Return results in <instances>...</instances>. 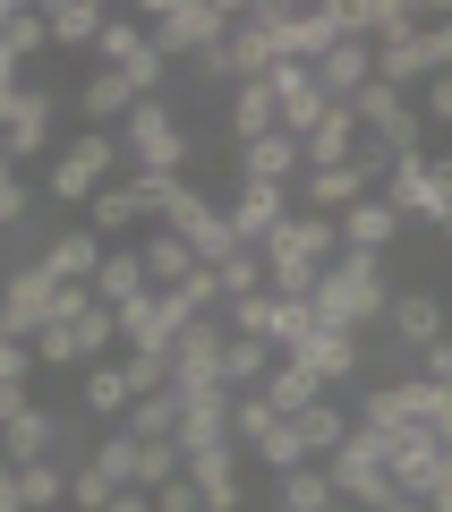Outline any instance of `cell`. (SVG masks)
Segmentation results:
<instances>
[{"instance_id": "obj_1", "label": "cell", "mask_w": 452, "mask_h": 512, "mask_svg": "<svg viewBox=\"0 0 452 512\" xmlns=\"http://www.w3.org/2000/svg\"><path fill=\"white\" fill-rule=\"evenodd\" d=\"M316 325H333V333H367V325H384V308H393V256H367V248H342L316 274Z\"/></svg>"}, {"instance_id": "obj_2", "label": "cell", "mask_w": 452, "mask_h": 512, "mask_svg": "<svg viewBox=\"0 0 452 512\" xmlns=\"http://www.w3.org/2000/svg\"><path fill=\"white\" fill-rule=\"evenodd\" d=\"M163 60H205L214 43H231V26L248 18V0H145L137 9Z\"/></svg>"}, {"instance_id": "obj_3", "label": "cell", "mask_w": 452, "mask_h": 512, "mask_svg": "<svg viewBox=\"0 0 452 512\" xmlns=\"http://www.w3.org/2000/svg\"><path fill=\"white\" fill-rule=\"evenodd\" d=\"M333 256H342V231L325 214H290L282 231L265 239V282L273 299H316V274H325Z\"/></svg>"}, {"instance_id": "obj_4", "label": "cell", "mask_w": 452, "mask_h": 512, "mask_svg": "<svg viewBox=\"0 0 452 512\" xmlns=\"http://www.w3.org/2000/svg\"><path fill=\"white\" fill-rule=\"evenodd\" d=\"M120 154H128V180H180L188 171V120H180V103H137L120 120Z\"/></svg>"}, {"instance_id": "obj_5", "label": "cell", "mask_w": 452, "mask_h": 512, "mask_svg": "<svg viewBox=\"0 0 452 512\" xmlns=\"http://www.w3.org/2000/svg\"><path fill=\"white\" fill-rule=\"evenodd\" d=\"M120 128H77L69 146H60V163H52V188H43V205H69V214H86L94 197H103L111 180H120Z\"/></svg>"}, {"instance_id": "obj_6", "label": "cell", "mask_w": 452, "mask_h": 512, "mask_svg": "<svg viewBox=\"0 0 452 512\" xmlns=\"http://www.w3.org/2000/svg\"><path fill=\"white\" fill-rule=\"evenodd\" d=\"M248 18H265L273 43H282V60H299V69H316L333 43H350L342 18H333V0H316V9H290V0H248Z\"/></svg>"}, {"instance_id": "obj_7", "label": "cell", "mask_w": 452, "mask_h": 512, "mask_svg": "<svg viewBox=\"0 0 452 512\" xmlns=\"http://www.w3.org/2000/svg\"><path fill=\"white\" fill-rule=\"evenodd\" d=\"M401 222H452V154H418V163H393V180L376 188Z\"/></svg>"}, {"instance_id": "obj_8", "label": "cell", "mask_w": 452, "mask_h": 512, "mask_svg": "<svg viewBox=\"0 0 452 512\" xmlns=\"http://www.w3.org/2000/svg\"><path fill=\"white\" fill-rule=\"evenodd\" d=\"M52 316H60V282L43 265H9L0 274V325L18 333L26 350H35V333H52Z\"/></svg>"}, {"instance_id": "obj_9", "label": "cell", "mask_w": 452, "mask_h": 512, "mask_svg": "<svg viewBox=\"0 0 452 512\" xmlns=\"http://www.w3.org/2000/svg\"><path fill=\"white\" fill-rule=\"evenodd\" d=\"M163 231H180L188 248H197V265H222V256L239 248V239H231V214H222V205L205 197L197 180H180V197H171V214H163Z\"/></svg>"}, {"instance_id": "obj_10", "label": "cell", "mask_w": 452, "mask_h": 512, "mask_svg": "<svg viewBox=\"0 0 452 512\" xmlns=\"http://www.w3.org/2000/svg\"><path fill=\"white\" fill-rule=\"evenodd\" d=\"M222 342H231L222 316H197V325L171 342V393H214L222 384Z\"/></svg>"}, {"instance_id": "obj_11", "label": "cell", "mask_w": 452, "mask_h": 512, "mask_svg": "<svg viewBox=\"0 0 452 512\" xmlns=\"http://www.w3.org/2000/svg\"><path fill=\"white\" fill-rule=\"evenodd\" d=\"M222 214H231V239H239V248L265 256V239L299 214V197H290V188H265V180H239V197L222 205Z\"/></svg>"}, {"instance_id": "obj_12", "label": "cell", "mask_w": 452, "mask_h": 512, "mask_svg": "<svg viewBox=\"0 0 452 512\" xmlns=\"http://www.w3.org/2000/svg\"><path fill=\"white\" fill-rule=\"evenodd\" d=\"M188 487L205 495V512H248V453H239V444L188 453Z\"/></svg>"}, {"instance_id": "obj_13", "label": "cell", "mask_w": 452, "mask_h": 512, "mask_svg": "<svg viewBox=\"0 0 452 512\" xmlns=\"http://www.w3.org/2000/svg\"><path fill=\"white\" fill-rule=\"evenodd\" d=\"M265 86H273V103H282V137H299V146H308V128L333 111L325 86H316V69H299V60H273Z\"/></svg>"}, {"instance_id": "obj_14", "label": "cell", "mask_w": 452, "mask_h": 512, "mask_svg": "<svg viewBox=\"0 0 452 512\" xmlns=\"http://www.w3.org/2000/svg\"><path fill=\"white\" fill-rule=\"evenodd\" d=\"M384 325H393V350H401V359H418L427 342H444V333H452V316H444V291H393Z\"/></svg>"}, {"instance_id": "obj_15", "label": "cell", "mask_w": 452, "mask_h": 512, "mask_svg": "<svg viewBox=\"0 0 452 512\" xmlns=\"http://www.w3.org/2000/svg\"><path fill=\"white\" fill-rule=\"evenodd\" d=\"M103 239H94L86 231V222H69V231H52V239H43V256H35V265H43V274H52V282H69V291H94V274H103Z\"/></svg>"}, {"instance_id": "obj_16", "label": "cell", "mask_w": 452, "mask_h": 512, "mask_svg": "<svg viewBox=\"0 0 452 512\" xmlns=\"http://www.w3.org/2000/svg\"><path fill=\"white\" fill-rule=\"evenodd\" d=\"M435 470H444V436H435V427H401V444H393V487L410 495V504H427Z\"/></svg>"}, {"instance_id": "obj_17", "label": "cell", "mask_w": 452, "mask_h": 512, "mask_svg": "<svg viewBox=\"0 0 452 512\" xmlns=\"http://www.w3.org/2000/svg\"><path fill=\"white\" fill-rule=\"evenodd\" d=\"M333 231H342V248H367V256H393L401 248V231H410V222L393 214V205L384 197H359L350 205V214H333Z\"/></svg>"}, {"instance_id": "obj_18", "label": "cell", "mask_w": 452, "mask_h": 512, "mask_svg": "<svg viewBox=\"0 0 452 512\" xmlns=\"http://www.w3.org/2000/svg\"><path fill=\"white\" fill-rule=\"evenodd\" d=\"M299 171H308V146L299 137H256V146H239V180H265V188H299Z\"/></svg>"}, {"instance_id": "obj_19", "label": "cell", "mask_w": 452, "mask_h": 512, "mask_svg": "<svg viewBox=\"0 0 452 512\" xmlns=\"http://www.w3.org/2000/svg\"><path fill=\"white\" fill-rule=\"evenodd\" d=\"M316 86H325V103H359V94L376 86V43H333V52L316 60Z\"/></svg>"}, {"instance_id": "obj_20", "label": "cell", "mask_w": 452, "mask_h": 512, "mask_svg": "<svg viewBox=\"0 0 452 512\" xmlns=\"http://www.w3.org/2000/svg\"><path fill=\"white\" fill-rule=\"evenodd\" d=\"M359 146H367L359 111H350V103H333L325 120L308 128V171H342V163H359Z\"/></svg>"}, {"instance_id": "obj_21", "label": "cell", "mask_w": 452, "mask_h": 512, "mask_svg": "<svg viewBox=\"0 0 452 512\" xmlns=\"http://www.w3.org/2000/svg\"><path fill=\"white\" fill-rule=\"evenodd\" d=\"M231 444V393H180V453H214Z\"/></svg>"}, {"instance_id": "obj_22", "label": "cell", "mask_w": 452, "mask_h": 512, "mask_svg": "<svg viewBox=\"0 0 452 512\" xmlns=\"http://www.w3.org/2000/svg\"><path fill=\"white\" fill-rule=\"evenodd\" d=\"M43 146H52V86H26L18 120L0 128V154H9V171H18V163H35Z\"/></svg>"}, {"instance_id": "obj_23", "label": "cell", "mask_w": 452, "mask_h": 512, "mask_svg": "<svg viewBox=\"0 0 452 512\" xmlns=\"http://www.w3.org/2000/svg\"><path fill=\"white\" fill-rule=\"evenodd\" d=\"M60 436H69V419L35 402L18 427H0V461H18V470H26V461H52V453H60Z\"/></svg>"}, {"instance_id": "obj_24", "label": "cell", "mask_w": 452, "mask_h": 512, "mask_svg": "<svg viewBox=\"0 0 452 512\" xmlns=\"http://www.w3.org/2000/svg\"><path fill=\"white\" fill-rule=\"evenodd\" d=\"M299 367H308V376L333 393V384H350V376L367 367V350H359V333H333V325H316V342L299 350Z\"/></svg>"}, {"instance_id": "obj_25", "label": "cell", "mask_w": 452, "mask_h": 512, "mask_svg": "<svg viewBox=\"0 0 452 512\" xmlns=\"http://www.w3.org/2000/svg\"><path fill=\"white\" fill-rule=\"evenodd\" d=\"M120 18V9H103V0H43V26H52L60 52H94V35Z\"/></svg>"}, {"instance_id": "obj_26", "label": "cell", "mask_w": 452, "mask_h": 512, "mask_svg": "<svg viewBox=\"0 0 452 512\" xmlns=\"http://www.w3.org/2000/svg\"><path fill=\"white\" fill-rule=\"evenodd\" d=\"M77 402H86V419H94V427H120L128 410H137V384H128V367H120V359H103V367H86V393H77Z\"/></svg>"}, {"instance_id": "obj_27", "label": "cell", "mask_w": 452, "mask_h": 512, "mask_svg": "<svg viewBox=\"0 0 452 512\" xmlns=\"http://www.w3.org/2000/svg\"><path fill=\"white\" fill-rule=\"evenodd\" d=\"M128 111H137V86H128L120 69H94L86 86H77V120L86 128H120Z\"/></svg>"}, {"instance_id": "obj_28", "label": "cell", "mask_w": 452, "mask_h": 512, "mask_svg": "<svg viewBox=\"0 0 452 512\" xmlns=\"http://www.w3.org/2000/svg\"><path fill=\"white\" fill-rule=\"evenodd\" d=\"M94 299H103V308H137V299H154L145 256H137V248H111V256H103V274H94Z\"/></svg>"}, {"instance_id": "obj_29", "label": "cell", "mask_w": 452, "mask_h": 512, "mask_svg": "<svg viewBox=\"0 0 452 512\" xmlns=\"http://www.w3.org/2000/svg\"><path fill=\"white\" fill-rule=\"evenodd\" d=\"M137 256H145V274H154V291H180V282L197 274V248H188L180 231H163V222L137 239Z\"/></svg>"}, {"instance_id": "obj_30", "label": "cell", "mask_w": 452, "mask_h": 512, "mask_svg": "<svg viewBox=\"0 0 452 512\" xmlns=\"http://www.w3.org/2000/svg\"><path fill=\"white\" fill-rule=\"evenodd\" d=\"M273 512H342V495H333L325 461H308V470H282V478H273Z\"/></svg>"}, {"instance_id": "obj_31", "label": "cell", "mask_w": 452, "mask_h": 512, "mask_svg": "<svg viewBox=\"0 0 452 512\" xmlns=\"http://www.w3.org/2000/svg\"><path fill=\"white\" fill-rule=\"evenodd\" d=\"M376 77L384 86H401V94H427V77H435V52H427V35H401V43H376Z\"/></svg>"}, {"instance_id": "obj_32", "label": "cell", "mask_w": 452, "mask_h": 512, "mask_svg": "<svg viewBox=\"0 0 452 512\" xmlns=\"http://www.w3.org/2000/svg\"><path fill=\"white\" fill-rule=\"evenodd\" d=\"M273 359H282V350L273 342H222V393H265V376H273Z\"/></svg>"}, {"instance_id": "obj_33", "label": "cell", "mask_w": 452, "mask_h": 512, "mask_svg": "<svg viewBox=\"0 0 452 512\" xmlns=\"http://www.w3.org/2000/svg\"><path fill=\"white\" fill-rule=\"evenodd\" d=\"M273 128H282V103H273L265 77H248V86L231 94V137H239V146H256V137H273Z\"/></svg>"}, {"instance_id": "obj_34", "label": "cell", "mask_w": 452, "mask_h": 512, "mask_svg": "<svg viewBox=\"0 0 452 512\" xmlns=\"http://www.w3.org/2000/svg\"><path fill=\"white\" fill-rule=\"evenodd\" d=\"M137 222H145V205H137V188H128V180H111L103 197L86 205V231L103 239V248H111V239H120V231H137Z\"/></svg>"}, {"instance_id": "obj_35", "label": "cell", "mask_w": 452, "mask_h": 512, "mask_svg": "<svg viewBox=\"0 0 452 512\" xmlns=\"http://www.w3.org/2000/svg\"><path fill=\"white\" fill-rule=\"evenodd\" d=\"M350 427H359V419H350V410L333 402V393H325L316 410H299V436H308V461H333V453L350 444Z\"/></svg>"}, {"instance_id": "obj_36", "label": "cell", "mask_w": 452, "mask_h": 512, "mask_svg": "<svg viewBox=\"0 0 452 512\" xmlns=\"http://www.w3.org/2000/svg\"><path fill=\"white\" fill-rule=\"evenodd\" d=\"M265 402L282 410V419H299V410H316V402H325V384H316L299 359H273V376H265Z\"/></svg>"}, {"instance_id": "obj_37", "label": "cell", "mask_w": 452, "mask_h": 512, "mask_svg": "<svg viewBox=\"0 0 452 512\" xmlns=\"http://www.w3.org/2000/svg\"><path fill=\"white\" fill-rule=\"evenodd\" d=\"M248 461H256V470H273V478H282V470H308V436H299V419H273L265 436L248 444Z\"/></svg>"}, {"instance_id": "obj_38", "label": "cell", "mask_w": 452, "mask_h": 512, "mask_svg": "<svg viewBox=\"0 0 452 512\" xmlns=\"http://www.w3.org/2000/svg\"><path fill=\"white\" fill-rule=\"evenodd\" d=\"M273 60H282L273 26H265V18H239V26H231V69H239V86H248V77H265Z\"/></svg>"}, {"instance_id": "obj_39", "label": "cell", "mask_w": 452, "mask_h": 512, "mask_svg": "<svg viewBox=\"0 0 452 512\" xmlns=\"http://www.w3.org/2000/svg\"><path fill=\"white\" fill-rule=\"evenodd\" d=\"M120 427H128L137 444H180V393H145Z\"/></svg>"}, {"instance_id": "obj_40", "label": "cell", "mask_w": 452, "mask_h": 512, "mask_svg": "<svg viewBox=\"0 0 452 512\" xmlns=\"http://www.w3.org/2000/svg\"><path fill=\"white\" fill-rule=\"evenodd\" d=\"M18 504L26 512H69V470H60V461H26L18 470Z\"/></svg>"}, {"instance_id": "obj_41", "label": "cell", "mask_w": 452, "mask_h": 512, "mask_svg": "<svg viewBox=\"0 0 452 512\" xmlns=\"http://www.w3.org/2000/svg\"><path fill=\"white\" fill-rule=\"evenodd\" d=\"M145 52H154L145 18H111L103 35H94V60H103V69H128V60H145Z\"/></svg>"}, {"instance_id": "obj_42", "label": "cell", "mask_w": 452, "mask_h": 512, "mask_svg": "<svg viewBox=\"0 0 452 512\" xmlns=\"http://www.w3.org/2000/svg\"><path fill=\"white\" fill-rule=\"evenodd\" d=\"M273 350H282V359H299V350L316 342V308L308 299H273V333H265Z\"/></svg>"}, {"instance_id": "obj_43", "label": "cell", "mask_w": 452, "mask_h": 512, "mask_svg": "<svg viewBox=\"0 0 452 512\" xmlns=\"http://www.w3.org/2000/svg\"><path fill=\"white\" fill-rule=\"evenodd\" d=\"M137 453L145 444L128 436V427H103V436H94V470H103L111 487H137Z\"/></svg>"}, {"instance_id": "obj_44", "label": "cell", "mask_w": 452, "mask_h": 512, "mask_svg": "<svg viewBox=\"0 0 452 512\" xmlns=\"http://www.w3.org/2000/svg\"><path fill=\"white\" fill-rule=\"evenodd\" d=\"M214 274H222V299H256V291H273V282H265V256H256V248H231Z\"/></svg>"}, {"instance_id": "obj_45", "label": "cell", "mask_w": 452, "mask_h": 512, "mask_svg": "<svg viewBox=\"0 0 452 512\" xmlns=\"http://www.w3.org/2000/svg\"><path fill=\"white\" fill-rule=\"evenodd\" d=\"M111 495H120V487H111L94 461H86V470H69V512H111Z\"/></svg>"}, {"instance_id": "obj_46", "label": "cell", "mask_w": 452, "mask_h": 512, "mask_svg": "<svg viewBox=\"0 0 452 512\" xmlns=\"http://www.w3.org/2000/svg\"><path fill=\"white\" fill-rule=\"evenodd\" d=\"M43 43H52V26H43V9H18V18H9V43H0V52H18V60H35Z\"/></svg>"}, {"instance_id": "obj_47", "label": "cell", "mask_w": 452, "mask_h": 512, "mask_svg": "<svg viewBox=\"0 0 452 512\" xmlns=\"http://www.w3.org/2000/svg\"><path fill=\"white\" fill-rule=\"evenodd\" d=\"M35 367H86V350H77V333H69V325L35 333Z\"/></svg>"}, {"instance_id": "obj_48", "label": "cell", "mask_w": 452, "mask_h": 512, "mask_svg": "<svg viewBox=\"0 0 452 512\" xmlns=\"http://www.w3.org/2000/svg\"><path fill=\"white\" fill-rule=\"evenodd\" d=\"M410 376H427L435 393H452V333H444V342H427V350H418V367H410Z\"/></svg>"}, {"instance_id": "obj_49", "label": "cell", "mask_w": 452, "mask_h": 512, "mask_svg": "<svg viewBox=\"0 0 452 512\" xmlns=\"http://www.w3.org/2000/svg\"><path fill=\"white\" fill-rule=\"evenodd\" d=\"M418 111H427L435 128H452V77H427V94H418Z\"/></svg>"}, {"instance_id": "obj_50", "label": "cell", "mask_w": 452, "mask_h": 512, "mask_svg": "<svg viewBox=\"0 0 452 512\" xmlns=\"http://www.w3.org/2000/svg\"><path fill=\"white\" fill-rule=\"evenodd\" d=\"M35 410V384H0V427H18Z\"/></svg>"}, {"instance_id": "obj_51", "label": "cell", "mask_w": 452, "mask_h": 512, "mask_svg": "<svg viewBox=\"0 0 452 512\" xmlns=\"http://www.w3.org/2000/svg\"><path fill=\"white\" fill-rule=\"evenodd\" d=\"M427 52H435V77H452V9L427 26Z\"/></svg>"}, {"instance_id": "obj_52", "label": "cell", "mask_w": 452, "mask_h": 512, "mask_svg": "<svg viewBox=\"0 0 452 512\" xmlns=\"http://www.w3.org/2000/svg\"><path fill=\"white\" fill-rule=\"evenodd\" d=\"M427 512H452V453H444V470H435V487H427Z\"/></svg>"}, {"instance_id": "obj_53", "label": "cell", "mask_w": 452, "mask_h": 512, "mask_svg": "<svg viewBox=\"0 0 452 512\" xmlns=\"http://www.w3.org/2000/svg\"><path fill=\"white\" fill-rule=\"evenodd\" d=\"M111 512H154V495H137V487H120V495H111Z\"/></svg>"}, {"instance_id": "obj_54", "label": "cell", "mask_w": 452, "mask_h": 512, "mask_svg": "<svg viewBox=\"0 0 452 512\" xmlns=\"http://www.w3.org/2000/svg\"><path fill=\"white\" fill-rule=\"evenodd\" d=\"M0 504H18V461H0Z\"/></svg>"}, {"instance_id": "obj_55", "label": "cell", "mask_w": 452, "mask_h": 512, "mask_svg": "<svg viewBox=\"0 0 452 512\" xmlns=\"http://www.w3.org/2000/svg\"><path fill=\"white\" fill-rule=\"evenodd\" d=\"M435 436H444V453H452V393H444V410H435Z\"/></svg>"}, {"instance_id": "obj_56", "label": "cell", "mask_w": 452, "mask_h": 512, "mask_svg": "<svg viewBox=\"0 0 452 512\" xmlns=\"http://www.w3.org/2000/svg\"><path fill=\"white\" fill-rule=\"evenodd\" d=\"M18 9H26V0H0V43H9V18H18Z\"/></svg>"}, {"instance_id": "obj_57", "label": "cell", "mask_w": 452, "mask_h": 512, "mask_svg": "<svg viewBox=\"0 0 452 512\" xmlns=\"http://www.w3.org/2000/svg\"><path fill=\"white\" fill-rule=\"evenodd\" d=\"M9 180H18V171H9V154H0V188H9Z\"/></svg>"}, {"instance_id": "obj_58", "label": "cell", "mask_w": 452, "mask_h": 512, "mask_svg": "<svg viewBox=\"0 0 452 512\" xmlns=\"http://www.w3.org/2000/svg\"><path fill=\"white\" fill-rule=\"evenodd\" d=\"M435 239H444V248H452V222H444V231H435Z\"/></svg>"}, {"instance_id": "obj_59", "label": "cell", "mask_w": 452, "mask_h": 512, "mask_svg": "<svg viewBox=\"0 0 452 512\" xmlns=\"http://www.w3.org/2000/svg\"><path fill=\"white\" fill-rule=\"evenodd\" d=\"M444 316H452V291H444Z\"/></svg>"}, {"instance_id": "obj_60", "label": "cell", "mask_w": 452, "mask_h": 512, "mask_svg": "<svg viewBox=\"0 0 452 512\" xmlns=\"http://www.w3.org/2000/svg\"><path fill=\"white\" fill-rule=\"evenodd\" d=\"M342 512H350V504H342Z\"/></svg>"}]
</instances>
